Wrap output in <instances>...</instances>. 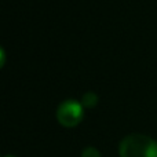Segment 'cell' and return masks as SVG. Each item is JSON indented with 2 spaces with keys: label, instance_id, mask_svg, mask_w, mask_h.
Instances as JSON below:
<instances>
[{
  "label": "cell",
  "instance_id": "5",
  "mask_svg": "<svg viewBox=\"0 0 157 157\" xmlns=\"http://www.w3.org/2000/svg\"><path fill=\"white\" fill-rule=\"evenodd\" d=\"M4 157H17V156H11V155H8V156H4Z\"/></svg>",
  "mask_w": 157,
  "mask_h": 157
},
{
  "label": "cell",
  "instance_id": "3",
  "mask_svg": "<svg viewBox=\"0 0 157 157\" xmlns=\"http://www.w3.org/2000/svg\"><path fill=\"white\" fill-rule=\"evenodd\" d=\"M98 102V97L94 94V92H87L83 97V101H81V105L86 106V108H94Z\"/></svg>",
  "mask_w": 157,
  "mask_h": 157
},
{
  "label": "cell",
  "instance_id": "4",
  "mask_svg": "<svg viewBox=\"0 0 157 157\" xmlns=\"http://www.w3.org/2000/svg\"><path fill=\"white\" fill-rule=\"evenodd\" d=\"M81 157H101V153L98 149H95L94 146H88L83 150Z\"/></svg>",
  "mask_w": 157,
  "mask_h": 157
},
{
  "label": "cell",
  "instance_id": "1",
  "mask_svg": "<svg viewBox=\"0 0 157 157\" xmlns=\"http://www.w3.org/2000/svg\"><path fill=\"white\" fill-rule=\"evenodd\" d=\"M121 157H157V141L144 134H131L119 146Z\"/></svg>",
  "mask_w": 157,
  "mask_h": 157
},
{
  "label": "cell",
  "instance_id": "2",
  "mask_svg": "<svg viewBox=\"0 0 157 157\" xmlns=\"http://www.w3.org/2000/svg\"><path fill=\"white\" fill-rule=\"evenodd\" d=\"M84 117V109L81 102L73 99L63 101L57 109V120L62 127L72 128L81 123Z\"/></svg>",
  "mask_w": 157,
  "mask_h": 157
}]
</instances>
